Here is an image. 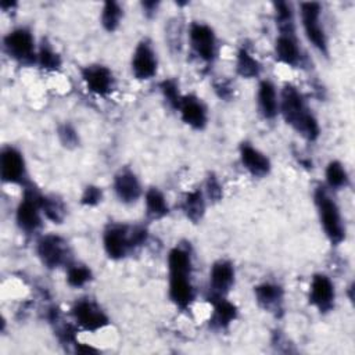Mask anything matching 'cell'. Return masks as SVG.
I'll use <instances>...</instances> for the list:
<instances>
[{"instance_id": "3957f363", "label": "cell", "mask_w": 355, "mask_h": 355, "mask_svg": "<svg viewBox=\"0 0 355 355\" xmlns=\"http://www.w3.org/2000/svg\"><path fill=\"white\" fill-rule=\"evenodd\" d=\"M313 198H315V205L318 208L320 223L323 226V230L327 239L334 245L340 244L345 237V230H344L343 219L336 201L329 196L327 190L322 186L316 187Z\"/></svg>"}, {"instance_id": "7402d4cb", "label": "cell", "mask_w": 355, "mask_h": 355, "mask_svg": "<svg viewBox=\"0 0 355 355\" xmlns=\"http://www.w3.org/2000/svg\"><path fill=\"white\" fill-rule=\"evenodd\" d=\"M214 304V313L211 318V324L215 329H226L237 316V308L226 301L225 298L211 300Z\"/></svg>"}, {"instance_id": "f1b7e54d", "label": "cell", "mask_w": 355, "mask_h": 355, "mask_svg": "<svg viewBox=\"0 0 355 355\" xmlns=\"http://www.w3.org/2000/svg\"><path fill=\"white\" fill-rule=\"evenodd\" d=\"M326 180L331 189H341L348 183V175L338 161L329 162L326 168Z\"/></svg>"}, {"instance_id": "d590c367", "label": "cell", "mask_w": 355, "mask_h": 355, "mask_svg": "<svg viewBox=\"0 0 355 355\" xmlns=\"http://www.w3.org/2000/svg\"><path fill=\"white\" fill-rule=\"evenodd\" d=\"M215 90H216L218 96L222 97V98H229L230 94H232V87L227 83H223V82L222 83H216L215 85Z\"/></svg>"}, {"instance_id": "8fae6325", "label": "cell", "mask_w": 355, "mask_h": 355, "mask_svg": "<svg viewBox=\"0 0 355 355\" xmlns=\"http://www.w3.org/2000/svg\"><path fill=\"white\" fill-rule=\"evenodd\" d=\"M234 283V268L232 262L219 259L209 270V301L225 298Z\"/></svg>"}, {"instance_id": "6da1fadb", "label": "cell", "mask_w": 355, "mask_h": 355, "mask_svg": "<svg viewBox=\"0 0 355 355\" xmlns=\"http://www.w3.org/2000/svg\"><path fill=\"white\" fill-rule=\"evenodd\" d=\"M279 111L284 121L309 141L318 139L320 129L316 118L308 108L304 96L293 85H286L282 92Z\"/></svg>"}, {"instance_id": "4dcf8cb0", "label": "cell", "mask_w": 355, "mask_h": 355, "mask_svg": "<svg viewBox=\"0 0 355 355\" xmlns=\"http://www.w3.org/2000/svg\"><path fill=\"white\" fill-rule=\"evenodd\" d=\"M92 279V270L85 265H72L67 272V282L72 287H82Z\"/></svg>"}, {"instance_id": "7a4b0ae2", "label": "cell", "mask_w": 355, "mask_h": 355, "mask_svg": "<svg viewBox=\"0 0 355 355\" xmlns=\"http://www.w3.org/2000/svg\"><path fill=\"white\" fill-rule=\"evenodd\" d=\"M169 297L173 304L186 309L194 300L191 283V255L187 248L175 247L168 255Z\"/></svg>"}, {"instance_id": "484cf974", "label": "cell", "mask_w": 355, "mask_h": 355, "mask_svg": "<svg viewBox=\"0 0 355 355\" xmlns=\"http://www.w3.org/2000/svg\"><path fill=\"white\" fill-rule=\"evenodd\" d=\"M275 12H276V24L280 33H295L294 12H293L291 4L287 1H276Z\"/></svg>"}, {"instance_id": "e0dca14e", "label": "cell", "mask_w": 355, "mask_h": 355, "mask_svg": "<svg viewBox=\"0 0 355 355\" xmlns=\"http://www.w3.org/2000/svg\"><path fill=\"white\" fill-rule=\"evenodd\" d=\"M180 112L182 121L191 126L193 129H204L208 121L207 108L200 98L196 96H183L180 107L178 110Z\"/></svg>"}, {"instance_id": "8992f818", "label": "cell", "mask_w": 355, "mask_h": 355, "mask_svg": "<svg viewBox=\"0 0 355 355\" xmlns=\"http://www.w3.org/2000/svg\"><path fill=\"white\" fill-rule=\"evenodd\" d=\"M4 49L7 54L22 65H31L37 61L35 40L29 29L17 28L6 35Z\"/></svg>"}, {"instance_id": "603a6c76", "label": "cell", "mask_w": 355, "mask_h": 355, "mask_svg": "<svg viewBox=\"0 0 355 355\" xmlns=\"http://www.w3.org/2000/svg\"><path fill=\"white\" fill-rule=\"evenodd\" d=\"M144 201H146V214L150 219H154V220L161 219L169 212L166 200L157 187H151L147 190Z\"/></svg>"}, {"instance_id": "4fadbf2b", "label": "cell", "mask_w": 355, "mask_h": 355, "mask_svg": "<svg viewBox=\"0 0 355 355\" xmlns=\"http://www.w3.org/2000/svg\"><path fill=\"white\" fill-rule=\"evenodd\" d=\"M157 57L151 47V43L144 39L141 40L133 53L132 57V72L136 79L147 80L157 73Z\"/></svg>"}, {"instance_id": "ffe728a7", "label": "cell", "mask_w": 355, "mask_h": 355, "mask_svg": "<svg viewBox=\"0 0 355 355\" xmlns=\"http://www.w3.org/2000/svg\"><path fill=\"white\" fill-rule=\"evenodd\" d=\"M255 300L265 311L277 315L283 309V288L273 283H262L254 288Z\"/></svg>"}, {"instance_id": "5bb4252c", "label": "cell", "mask_w": 355, "mask_h": 355, "mask_svg": "<svg viewBox=\"0 0 355 355\" xmlns=\"http://www.w3.org/2000/svg\"><path fill=\"white\" fill-rule=\"evenodd\" d=\"M87 89L98 96H107L114 90L115 79L112 72L104 65H87L80 71Z\"/></svg>"}, {"instance_id": "ac0fdd59", "label": "cell", "mask_w": 355, "mask_h": 355, "mask_svg": "<svg viewBox=\"0 0 355 355\" xmlns=\"http://www.w3.org/2000/svg\"><path fill=\"white\" fill-rule=\"evenodd\" d=\"M240 159L243 166L257 178L266 176L270 172V161L269 158L261 153L258 148L252 147L248 143H243L240 146Z\"/></svg>"}, {"instance_id": "d6986e66", "label": "cell", "mask_w": 355, "mask_h": 355, "mask_svg": "<svg viewBox=\"0 0 355 355\" xmlns=\"http://www.w3.org/2000/svg\"><path fill=\"white\" fill-rule=\"evenodd\" d=\"M275 53L280 62L290 67H297L302 61V54L294 33H280L275 43Z\"/></svg>"}, {"instance_id": "5b68a950", "label": "cell", "mask_w": 355, "mask_h": 355, "mask_svg": "<svg viewBox=\"0 0 355 355\" xmlns=\"http://www.w3.org/2000/svg\"><path fill=\"white\" fill-rule=\"evenodd\" d=\"M301 21L309 43L322 54H329L327 36L320 22V4L315 1L301 3Z\"/></svg>"}, {"instance_id": "e575fe53", "label": "cell", "mask_w": 355, "mask_h": 355, "mask_svg": "<svg viewBox=\"0 0 355 355\" xmlns=\"http://www.w3.org/2000/svg\"><path fill=\"white\" fill-rule=\"evenodd\" d=\"M101 198H103V191L97 186H87L82 194L80 202L83 205L93 207V205H97L101 201Z\"/></svg>"}, {"instance_id": "ba28073f", "label": "cell", "mask_w": 355, "mask_h": 355, "mask_svg": "<svg viewBox=\"0 0 355 355\" xmlns=\"http://www.w3.org/2000/svg\"><path fill=\"white\" fill-rule=\"evenodd\" d=\"M132 227L126 225H110L104 230L103 243L107 255L112 259L123 258L129 250L133 248L132 237H130Z\"/></svg>"}, {"instance_id": "30bf717a", "label": "cell", "mask_w": 355, "mask_h": 355, "mask_svg": "<svg viewBox=\"0 0 355 355\" xmlns=\"http://www.w3.org/2000/svg\"><path fill=\"white\" fill-rule=\"evenodd\" d=\"M68 245L60 236L49 234L42 237L37 243V255L43 265L50 269L65 263L68 261Z\"/></svg>"}, {"instance_id": "7c38bea8", "label": "cell", "mask_w": 355, "mask_h": 355, "mask_svg": "<svg viewBox=\"0 0 355 355\" xmlns=\"http://www.w3.org/2000/svg\"><path fill=\"white\" fill-rule=\"evenodd\" d=\"M0 175L6 183L26 182V168L22 154L14 147H6L0 155Z\"/></svg>"}, {"instance_id": "f546056e", "label": "cell", "mask_w": 355, "mask_h": 355, "mask_svg": "<svg viewBox=\"0 0 355 355\" xmlns=\"http://www.w3.org/2000/svg\"><path fill=\"white\" fill-rule=\"evenodd\" d=\"M37 62L44 69L55 71L61 67V57L47 42H43L37 53Z\"/></svg>"}, {"instance_id": "9c48e42d", "label": "cell", "mask_w": 355, "mask_h": 355, "mask_svg": "<svg viewBox=\"0 0 355 355\" xmlns=\"http://www.w3.org/2000/svg\"><path fill=\"white\" fill-rule=\"evenodd\" d=\"M72 315L80 327L90 331L100 330L105 327L110 322L107 315L96 302L85 298L75 302L72 308Z\"/></svg>"}, {"instance_id": "cb8c5ba5", "label": "cell", "mask_w": 355, "mask_h": 355, "mask_svg": "<svg viewBox=\"0 0 355 355\" xmlns=\"http://www.w3.org/2000/svg\"><path fill=\"white\" fill-rule=\"evenodd\" d=\"M182 209L187 219H190L194 223L200 222L205 211V201L202 193L200 190H193L187 193L182 202Z\"/></svg>"}, {"instance_id": "1f68e13d", "label": "cell", "mask_w": 355, "mask_h": 355, "mask_svg": "<svg viewBox=\"0 0 355 355\" xmlns=\"http://www.w3.org/2000/svg\"><path fill=\"white\" fill-rule=\"evenodd\" d=\"M161 93L164 96V98L166 100V103L175 108V110H179L180 107V103L183 100V96L180 94L179 92V86L176 83V80L173 79H166L161 83Z\"/></svg>"}, {"instance_id": "8d00e7d4", "label": "cell", "mask_w": 355, "mask_h": 355, "mask_svg": "<svg viewBox=\"0 0 355 355\" xmlns=\"http://www.w3.org/2000/svg\"><path fill=\"white\" fill-rule=\"evenodd\" d=\"M158 1H144V3H141V6H143V10H144V12H146V15H154L155 12H157V8H158Z\"/></svg>"}, {"instance_id": "277c9868", "label": "cell", "mask_w": 355, "mask_h": 355, "mask_svg": "<svg viewBox=\"0 0 355 355\" xmlns=\"http://www.w3.org/2000/svg\"><path fill=\"white\" fill-rule=\"evenodd\" d=\"M40 193L32 184H25L24 197L17 208V225L25 233H35L42 226Z\"/></svg>"}, {"instance_id": "2e32d148", "label": "cell", "mask_w": 355, "mask_h": 355, "mask_svg": "<svg viewBox=\"0 0 355 355\" xmlns=\"http://www.w3.org/2000/svg\"><path fill=\"white\" fill-rule=\"evenodd\" d=\"M114 191L122 202L132 204L140 197L141 186L136 175L130 169L125 168L121 169L114 178Z\"/></svg>"}, {"instance_id": "52a82bcc", "label": "cell", "mask_w": 355, "mask_h": 355, "mask_svg": "<svg viewBox=\"0 0 355 355\" xmlns=\"http://www.w3.org/2000/svg\"><path fill=\"white\" fill-rule=\"evenodd\" d=\"M190 46L196 55L205 62H211L216 54V37L211 26L202 22H193L189 28Z\"/></svg>"}, {"instance_id": "4316f807", "label": "cell", "mask_w": 355, "mask_h": 355, "mask_svg": "<svg viewBox=\"0 0 355 355\" xmlns=\"http://www.w3.org/2000/svg\"><path fill=\"white\" fill-rule=\"evenodd\" d=\"M40 208L47 219L54 223H61L65 216V207L61 200L50 196H40Z\"/></svg>"}, {"instance_id": "9a60e30c", "label": "cell", "mask_w": 355, "mask_h": 355, "mask_svg": "<svg viewBox=\"0 0 355 355\" xmlns=\"http://www.w3.org/2000/svg\"><path fill=\"white\" fill-rule=\"evenodd\" d=\"M334 286L331 280L322 273L312 277L309 287V302L319 309V312H329L334 306Z\"/></svg>"}, {"instance_id": "d6a6232c", "label": "cell", "mask_w": 355, "mask_h": 355, "mask_svg": "<svg viewBox=\"0 0 355 355\" xmlns=\"http://www.w3.org/2000/svg\"><path fill=\"white\" fill-rule=\"evenodd\" d=\"M58 137L65 147H75L79 143L76 130L68 123H64L62 126L58 128Z\"/></svg>"}, {"instance_id": "83f0119b", "label": "cell", "mask_w": 355, "mask_h": 355, "mask_svg": "<svg viewBox=\"0 0 355 355\" xmlns=\"http://www.w3.org/2000/svg\"><path fill=\"white\" fill-rule=\"evenodd\" d=\"M123 12L116 1H105L101 11V25L105 31L114 32L121 22Z\"/></svg>"}, {"instance_id": "d4e9b609", "label": "cell", "mask_w": 355, "mask_h": 355, "mask_svg": "<svg viewBox=\"0 0 355 355\" xmlns=\"http://www.w3.org/2000/svg\"><path fill=\"white\" fill-rule=\"evenodd\" d=\"M236 71L243 78H257L262 71V65L245 47H241L236 58Z\"/></svg>"}, {"instance_id": "44dd1931", "label": "cell", "mask_w": 355, "mask_h": 355, "mask_svg": "<svg viewBox=\"0 0 355 355\" xmlns=\"http://www.w3.org/2000/svg\"><path fill=\"white\" fill-rule=\"evenodd\" d=\"M258 108L265 119H273L279 114V100L273 83L268 79L258 86Z\"/></svg>"}, {"instance_id": "836d02e7", "label": "cell", "mask_w": 355, "mask_h": 355, "mask_svg": "<svg viewBox=\"0 0 355 355\" xmlns=\"http://www.w3.org/2000/svg\"><path fill=\"white\" fill-rule=\"evenodd\" d=\"M205 190H207V196L211 201L216 202L222 198V186H220V183H219V180L216 179L215 175H209L207 178Z\"/></svg>"}]
</instances>
